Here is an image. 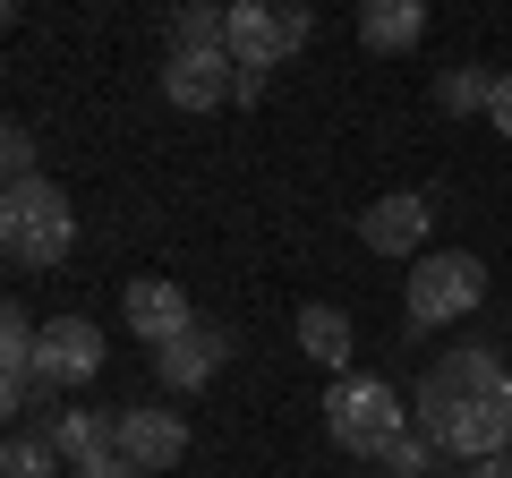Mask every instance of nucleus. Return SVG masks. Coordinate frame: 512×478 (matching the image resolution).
I'll return each mask as SVG.
<instances>
[{
	"instance_id": "1",
	"label": "nucleus",
	"mask_w": 512,
	"mask_h": 478,
	"mask_svg": "<svg viewBox=\"0 0 512 478\" xmlns=\"http://www.w3.org/2000/svg\"><path fill=\"white\" fill-rule=\"evenodd\" d=\"M410 419H419V436L436 444V453H453L461 470L512 453V376H504V359H495V350H444L436 368L419 376Z\"/></svg>"
},
{
	"instance_id": "2",
	"label": "nucleus",
	"mask_w": 512,
	"mask_h": 478,
	"mask_svg": "<svg viewBox=\"0 0 512 478\" xmlns=\"http://www.w3.org/2000/svg\"><path fill=\"white\" fill-rule=\"evenodd\" d=\"M0 248H9V265H26V274L69 265V248H77V205L60 197L52 180L0 188Z\"/></svg>"
},
{
	"instance_id": "3",
	"label": "nucleus",
	"mask_w": 512,
	"mask_h": 478,
	"mask_svg": "<svg viewBox=\"0 0 512 478\" xmlns=\"http://www.w3.org/2000/svg\"><path fill=\"white\" fill-rule=\"evenodd\" d=\"M410 427H419V419L402 410V393L384 385V376H333V393H325V436L342 444V453L384 461Z\"/></svg>"
},
{
	"instance_id": "4",
	"label": "nucleus",
	"mask_w": 512,
	"mask_h": 478,
	"mask_svg": "<svg viewBox=\"0 0 512 478\" xmlns=\"http://www.w3.org/2000/svg\"><path fill=\"white\" fill-rule=\"evenodd\" d=\"M308 35H316V18H308V9H274V0H239V9H231L239 103H256V94H265V69H282V60H291Z\"/></svg>"
},
{
	"instance_id": "5",
	"label": "nucleus",
	"mask_w": 512,
	"mask_h": 478,
	"mask_svg": "<svg viewBox=\"0 0 512 478\" xmlns=\"http://www.w3.org/2000/svg\"><path fill=\"white\" fill-rule=\"evenodd\" d=\"M478 299H487V265H478L470 248H436V257H419V265L402 274L410 325H461Z\"/></svg>"
},
{
	"instance_id": "6",
	"label": "nucleus",
	"mask_w": 512,
	"mask_h": 478,
	"mask_svg": "<svg viewBox=\"0 0 512 478\" xmlns=\"http://www.w3.org/2000/svg\"><path fill=\"white\" fill-rule=\"evenodd\" d=\"M103 359H111V342H103L94 316H52V325H43V350H35V376L52 393H77V385L103 376Z\"/></svg>"
},
{
	"instance_id": "7",
	"label": "nucleus",
	"mask_w": 512,
	"mask_h": 478,
	"mask_svg": "<svg viewBox=\"0 0 512 478\" xmlns=\"http://www.w3.org/2000/svg\"><path fill=\"white\" fill-rule=\"evenodd\" d=\"M163 94L180 111H222V103H239V60L231 52H171L163 60Z\"/></svg>"
},
{
	"instance_id": "8",
	"label": "nucleus",
	"mask_w": 512,
	"mask_h": 478,
	"mask_svg": "<svg viewBox=\"0 0 512 478\" xmlns=\"http://www.w3.org/2000/svg\"><path fill=\"white\" fill-rule=\"evenodd\" d=\"M120 325L137 333V342H154V350H163V342H180V333L197 325V308H188V291H180V282L146 274V282H128V291H120Z\"/></svg>"
},
{
	"instance_id": "9",
	"label": "nucleus",
	"mask_w": 512,
	"mask_h": 478,
	"mask_svg": "<svg viewBox=\"0 0 512 478\" xmlns=\"http://www.w3.org/2000/svg\"><path fill=\"white\" fill-rule=\"evenodd\" d=\"M120 461H128V470H146V478L180 470V461H188V419H180V410H120Z\"/></svg>"
},
{
	"instance_id": "10",
	"label": "nucleus",
	"mask_w": 512,
	"mask_h": 478,
	"mask_svg": "<svg viewBox=\"0 0 512 478\" xmlns=\"http://www.w3.org/2000/svg\"><path fill=\"white\" fill-rule=\"evenodd\" d=\"M359 239L376 248V257H427V197H410V188L376 197L359 214Z\"/></svg>"
},
{
	"instance_id": "11",
	"label": "nucleus",
	"mask_w": 512,
	"mask_h": 478,
	"mask_svg": "<svg viewBox=\"0 0 512 478\" xmlns=\"http://www.w3.org/2000/svg\"><path fill=\"white\" fill-rule=\"evenodd\" d=\"M222 359H231L222 325H205V316H197V325H188L180 342H163V350H154V376H163L171 393H205V385H214V368H222Z\"/></svg>"
},
{
	"instance_id": "12",
	"label": "nucleus",
	"mask_w": 512,
	"mask_h": 478,
	"mask_svg": "<svg viewBox=\"0 0 512 478\" xmlns=\"http://www.w3.org/2000/svg\"><path fill=\"white\" fill-rule=\"evenodd\" d=\"M52 444L69 470H94V461L120 453V410H60L52 419Z\"/></svg>"
},
{
	"instance_id": "13",
	"label": "nucleus",
	"mask_w": 512,
	"mask_h": 478,
	"mask_svg": "<svg viewBox=\"0 0 512 478\" xmlns=\"http://www.w3.org/2000/svg\"><path fill=\"white\" fill-rule=\"evenodd\" d=\"M419 35H427L419 0H367V9H359V43H367V52H410Z\"/></svg>"
},
{
	"instance_id": "14",
	"label": "nucleus",
	"mask_w": 512,
	"mask_h": 478,
	"mask_svg": "<svg viewBox=\"0 0 512 478\" xmlns=\"http://www.w3.org/2000/svg\"><path fill=\"white\" fill-rule=\"evenodd\" d=\"M299 350H308L316 368H333V376H350V316L342 308H299Z\"/></svg>"
},
{
	"instance_id": "15",
	"label": "nucleus",
	"mask_w": 512,
	"mask_h": 478,
	"mask_svg": "<svg viewBox=\"0 0 512 478\" xmlns=\"http://www.w3.org/2000/svg\"><path fill=\"white\" fill-rule=\"evenodd\" d=\"M495 77H504V69H444V77H436V103L453 111V120H470V111H495Z\"/></svg>"
},
{
	"instance_id": "16",
	"label": "nucleus",
	"mask_w": 512,
	"mask_h": 478,
	"mask_svg": "<svg viewBox=\"0 0 512 478\" xmlns=\"http://www.w3.org/2000/svg\"><path fill=\"white\" fill-rule=\"evenodd\" d=\"M52 470H60V444H52V436H9L0 478H52Z\"/></svg>"
},
{
	"instance_id": "17",
	"label": "nucleus",
	"mask_w": 512,
	"mask_h": 478,
	"mask_svg": "<svg viewBox=\"0 0 512 478\" xmlns=\"http://www.w3.org/2000/svg\"><path fill=\"white\" fill-rule=\"evenodd\" d=\"M0 171H9V188H26V180H43V171H35V137H26L18 120H9V129H0Z\"/></svg>"
},
{
	"instance_id": "18",
	"label": "nucleus",
	"mask_w": 512,
	"mask_h": 478,
	"mask_svg": "<svg viewBox=\"0 0 512 478\" xmlns=\"http://www.w3.org/2000/svg\"><path fill=\"white\" fill-rule=\"evenodd\" d=\"M384 470H393V478H427V470H436V444H427L419 427H410V436L393 444V453H384Z\"/></svg>"
},
{
	"instance_id": "19",
	"label": "nucleus",
	"mask_w": 512,
	"mask_h": 478,
	"mask_svg": "<svg viewBox=\"0 0 512 478\" xmlns=\"http://www.w3.org/2000/svg\"><path fill=\"white\" fill-rule=\"evenodd\" d=\"M487 120H495V137H512V69L495 77V111H487Z\"/></svg>"
},
{
	"instance_id": "20",
	"label": "nucleus",
	"mask_w": 512,
	"mask_h": 478,
	"mask_svg": "<svg viewBox=\"0 0 512 478\" xmlns=\"http://www.w3.org/2000/svg\"><path fill=\"white\" fill-rule=\"evenodd\" d=\"M69 478H146V470H128V461L111 453V461H94V470H69Z\"/></svg>"
},
{
	"instance_id": "21",
	"label": "nucleus",
	"mask_w": 512,
	"mask_h": 478,
	"mask_svg": "<svg viewBox=\"0 0 512 478\" xmlns=\"http://www.w3.org/2000/svg\"><path fill=\"white\" fill-rule=\"evenodd\" d=\"M461 478H512V453H495V461H470Z\"/></svg>"
}]
</instances>
